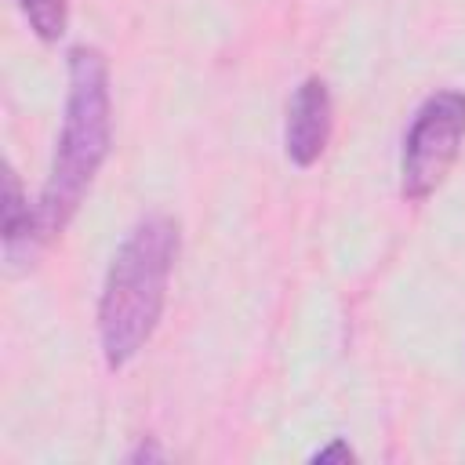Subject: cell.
Here are the masks:
<instances>
[{"mask_svg": "<svg viewBox=\"0 0 465 465\" xmlns=\"http://www.w3.org/2000/svg\"><path fill=\"white\" fill-rule=\"evenodd\" d=\"M65 69H69V87H65L62 134L36 203L47 240L73 222L94 174L102 171L113 149V94H109L105 54L98 47L76 44L65 54Z\"/></svg>", "mask_w": 465, "mask_h": 465, "instance_id": "6da1fadb", "label": "cell"}, {"mask_svg": "<svg viewBox=\"0 0 465 465\" xmlns=\"http://www.w3.org/2000/svg\"><path fill=\"white\" fill-rule=\"evenodd\" d=\"M174 258L178 222L160 211L134 222L116 247L98 298V341L109 371L127 367L153 338L167 305Z\"/></svg>", "mask_w": 465, "mask_h": 465, "instance_id": "7a4b0ae2", "label": "cell"}, {"mask_svg": "<svg viewBox=\"0 0 465 465\" xmlns=\"http://www.w3.org/2000/svg\"><path fill=\"white\" fill-rule=\"evenodd\" d=\"M465 142V91L429 94L403 138L400 156V193L407 200H429L447 178Z\"/></svg>", "mask_w": 465, "mask_h": 465, "instance_id": "3957f363", "label": "cell"}, {"mask_svg": "<svg viewBox=\"0 0 465 465\" xmlns=\"http://www.w3.org/2000/svg\"><path fill=\"white\" fill-rule=\"evenodd\" d=\"M334 131V102L331 91L320 76H305L291 102H287V127H283V149L291 156V163L298 167H312Z\"/></svg>", "mask_w": 465, "mask_h": 465, "instance_id": "277c9868", "label": "cell"}, {"mask_svg": "<svg viewBox=\"0 0 465 465\" xmlns=\"http://www.w3.org/2000/svg\"><path fill=\"white\" fill-rule=\"evenodd\" d=\"M4 185H7L4 189V258L11 265H29L36 258V251L47 243L44 225H40V211L29 207L15 167H7Z\"/></svg>", "mask_w": 465, "mask_h": 465, "instance_id": "5b68a950", "label": "cell"}, {"mask_svg": "<svg viewBox=\"0 0 465 465\" xmlns=\"http://www.w3.org/2000/svg\"><path fill=\"white\" fill-rule=\"evenodd\" d=\"M29 22V29L40 36V40H58L69 25V7L65 0H15Z\"/></svg>", "mask_w": 465, "mask_h": 465, "instance_id": "8992f818", "label": "cell"}, {"mask_svg": "<svg viewBox=\"0 0 465 465\" xmlns=\"http://www.w3.org/2000/svg\"><path fill=\"white\" fill-rule=\"evenodd\" d=\"M356 454H352V447L345 443V440H331L327 447H320L316 454H312V461H352Z\"/></svg>", "mask_w": 465, "mask_h": 465, "instance_id": "52a82bcc", "label": "cell"}, {"mask_svg": "<svg viewBox=\"0 0 465 465\" xmlns=\"http://www.w3.org/2000/svg\"><path fill=\"white\" fill-rule=\"evenodd\" d=\"M160 458H163V450H160L153 440H142V443L127 454V461H134V465H138V461H160Z\"/></svg>", "mask_w": 465, "mask_h": 465, "instance_id": "ba28073f", "label": "cell"}]
</instances>
